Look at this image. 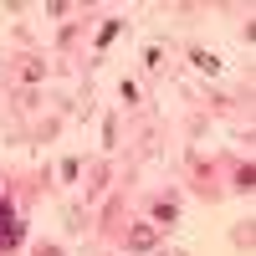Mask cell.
<instances>
[{"mask_svg": "<svg viewBox=\"0 0 256 256\" xmlns=\"http://www.w3.org/2000/svg\"><path fill=\"white\" fill-rule=\"evenodd\" d=\"M128 251H154V230H148V226H134V230H128Z\"/></svg>", "mask_w": 256, "mask_h": 256, "instance_id": "2", "label": "cell"}, {"mask_svg": "<svg viewBox=\"0 0 256 256\" xmlns=\"http://www.w3.org/2000/svg\"><path fill=\"white\" fill-rule=\"evenodd\" d=\"M16 241H20V220H16V210L0 200V251H10Z\"/></svg>", "mask_w": 256, "mask_h": 256, "instance_id": "1", "label": "cell"}, {"mask_svg": "<svg viewBox=\"0 0 256 256\" xmlns=\"http://www.w3.org/2000/svg\"><path fill=\"white\" fill-rule=\"evenodd\" d=\"M174 216H180L174 200H159V205H154V220H159V226H174Z\"/></svg>", "mask_w": 256, "mask_h": 256, "instance_id": "3", "label": "cell"}]
</instances>
